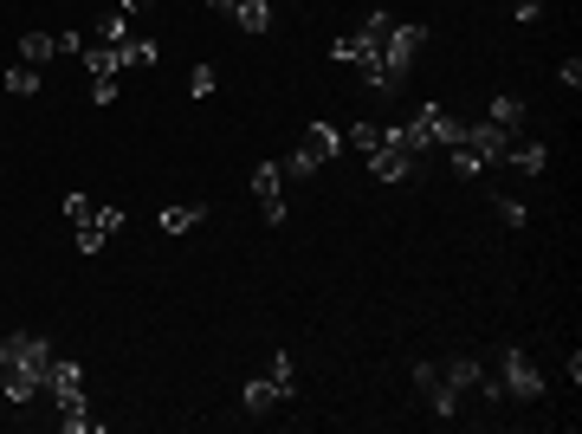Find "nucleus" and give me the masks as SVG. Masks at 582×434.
<instances>
[{
  "label": "nucleus",
  "mask_w": 582,
  "mask_h": 434,
  "mask_svg": "<svg viewBox=\"0 0 582 434\" xmlns=\"http://www.w3.org/2000/svg\"><path fill=\"white\" fill-rule=\"evenodd\" d=\"M511 7H518V20H537V13H544V0H511Z\"/></svg>",
  "instance_id": "obj_26"
},
{
  "label": "nucleus",
  "mask_w": 582,
  "mask_h": 434,
  "mask_svg": "<svg viewBox=\"0 0 582 434\" xmlns=\"http://www.w3.org/2000/svg\"><path fill=\"white\" fill-rule=\"evenodd\" d=\"M498 383H505V396H524V402L544 396V370H537L524 350H505V370H498Z\"/></svg>",
  "instance_id": "obj_4"
},
{
  "label": "nucleus",
  "mask_w": 582,
  "mask_h": 434,
  "mask_svg": "<svg viewBox=\"0 0 582 434\" xmlns=\"http://www.w3.org/2000/svg\"><path fill=\"white\" fill-rule=\"evenodd\" d=\"M46 376H52V344L39 331H7L0 337V396H7V409L33 402L39 389H46Z\"/></svg>",
  "instance_id": "obj_1"
},
{
  "label": "nucleus",
  "mask_w": 582,
  "mask_h": 434,
  "mask_svg": "<svg viewBox=\"0 0 582 434\" xmlns=\"http://www.w3.org/2000/svg\"><path fill=\"white\" fill-rule=\"evenodd\" d=\"M233 20H240L246 33H272V0H240V7H233Z\"/></svg>",
  "instance_id": "obj_12"
},
{
  "label": "nucleus",
  "mask_w": 582,
  "mask_h": 434,
  "mask_svg": "<svg viewBox=\"0 0 582 434\" xmlns=\"http://www.w3.org/2000/svg\"><path fill=\"white\" fill-rule=\"evenodd\" d=\"M149 7V0H123V13H143Z\"/></svg>",
  "instance_id": "obj_28"
},
{
  "label": "nucleus",
  "mask_w": 582,
  "mask_h": 434,
  "mask_svg": "<svg viewBox=\"0 0 582 434\" xmlns=\"http://www.w3.org/2000/svg\"><path fill=\"white\" fill-rule=\"evenodd\" d=\"M207 7H214V13H227V20H233V7H240V0H207Z\"/></svg>",
  "instance_id": "obj_27"
},
{
  "label": "nucleus",
  "mask_w": 582,
  "mask_h": 434,
  "mask_svg": "<svg viewBox=\"0 0 582 434\" xmlns=\"http://www.w3.org/2000/svg\"><path fill=\"white\" fill-rule=\"evenodd\" d=\"M492 208H498V221H505V227H524V214H531V208H524V201H505V195H498Z\"/></svg>",
  "instance_id": "obj_24"
},
{
  "label": "nucleus",
  "mask_w": 582,
  "mask_h": 434,
  "mask_svg": "<svg viewBox=\"0 0 582 434\" xmlns=\"http://www.w3.org/2000/svg\"><path fill=\"white\" fill-rule=\"evenodd\" d=\"M337 130H330V124H311V130H304V143H298V156H291L285 162V175H311L317 169V162H330V156H337Z\"/></svg>",
  "instance_id": "obj_3"
},
{
  "label": "nucleus",
  "mask_w": 582,
  "mask_h": 434,
  "mask_svg": "<svg viewBox=\"0 0 582 434\" xmlns=\"http://www.w3.org/2000/svg\"><path fill=\"white\" fill-rule=\"evenodd\" d=\"M207 221V208H194V201H188V208H162V234H188V227H201Z\"/></svg>",
  "instance_id": "obj_16"
},
{
  "label": "nucleus",
  "mask_w": 582,
  "mask_h": 434,
  "mask_svg": "<svg viewBox=\"0 0 582 434\" xmlns=\"http://www.w3.org/2000/svg\"><path fill=\"white\" fill-rule=\"evenodd\" d=\"M266 376H272V383H279V389H298V370H291V357H285V350H279V357L266 363Z\"/></svg>",
  "instance_id": "obj_21"
},
{
  "label": "nucleus",
  "mask_w": 582,
  "mask_h": 434,
  "mask_svg": "<svg viewBox=\"0 0 582 434\" xmlns=\"http://www.w3.org/2000/svg\"><path fill=\"white\" fill-rule=\"evenodd\" d=\"M414 389L427 396V409H434V422H453V409H460V389L440 376V363H414Z\"/></svg>",
  "instance_id": "obj_2"
},
{
  "label": "nucleus",
  "mask_w": 582,
  "mask_h": 434,
  "mask_svg": "<svg viewBox=\"0 0 582 434\" xmlns=\"http://www.w3.org/2000/svg\"><path fill=\"white\" fill-rule=\"evenodd\" d=\"M85 72H91V78H117V72H130V65H123V39H117V46H110V39H97V46L85 52Z\"/></svg>",
  "instance_id": "obj_10"
},
{
  "label": "nucleus",
  "mask_w": 582,
  "mask_h": 434,
  "mask_svg": "<svg viewBox=\"0 0 582 434\" xmlns=\"http://www.w3.org/2000/svg\"><path fill=\"white\" fill-rule=\"evenodd\" d=\"M466 149H473V156H479V169H485V162H498V156H505V149L511 143H518V130H498L492 124V117H485V124L479 130H466V137H460Z\"/></svg>",
  "instance_id": "obj_6"
},
{
  "label": "nucleus",
  "mask_w": 582,
  "mask_h": 434,
  "mask_svg": "<svg viewBox=\"0 0 582 434\" xmlns=\"http://www.w3.org/2000/svg\"><path fill=\"white\" fill-rule=\"evenodd\" d=\"M214 85H220L214 65H194V72H188V91H194V98H214Z\"/></svg>",
  "instance_id": "obj_22"
},
{
  "label": "nucleus",
  "mask_w": 582,
  "mask_h": 434,
  "mask_svg": "<svg viewBox=\"0 0 582 434\" xmlns=\"http://www.w3.org/2000/svg\"><path fill=\"white\" fill-rule=\"evenodd\" d=\"M440 376H447V383H453V389H460V396H466V389H479L485 363H473V357H453V363H447V370H440Z\"/></svg>",
  "instance_id": "obj_14"
},
{
  "label": "nucleus",
  "mask_w": 582,
  "mask_h": 434,
  "mask_svg": "<svg viewBox=\"0 0 582 434\" xmlns=\"http://www.w3.org/2000/svg\"><path fill=\"white\" fill-rule=\"evenodd\" d=\"M505 162H518L524 175H544V169H550V149H544V143H511Z\"/></svg>",
  "instance_id": "obj_11"
},
{
  "label": "nucleus",
  "mask_w": 582,
  "mask_h": 434,
  "mask_svg": "<svg viewBox=\"0 0 582 434\" xmlns=\"http://www.w3.org/2000/svg\"><path fill=\"white\" fill-rule=\"evenodd\" d=\"M350 143L363 149V156H369V149H382V124H350Z\"/></svg>",
  "instance_id": "obj_23"
},
{
  "label": "nucleus",
  "mask_w": 582,
  "mask_h": 434,
  "mask_svg": "<svg viewBox=\"0 0 582 434\" xmlns=\"http://www.w3.org/2000/svg\"><path fill=\"white\" fill-rule=\"evenodd\" d=\"M253 201H259V214L279 227V221H285V169L259 162V169H253Z\"/></svg>",
  "instance_id": "obj_5"
},
{
  "label": "nucleus",
  "mask_w": 582,
  "mask_h": 434,
  "mask_svg": "<svg viewBox=\"0 0 582 434\" xmlns=\"http://www.w3.org/2000/svg\"><path fill=\"white\" fill-rule=\"evenodd\" d=\"M123 65H156V39H123Z\"/></svg>",
  "instance_id": "obj_18"
},
{
  "label": "nucleus",
  "mask_w": 582,
  "mask_h": 434,
  "mask_svg": "<svg viewBox=\"0 0 582 434\" xmlns=\"http://www.w3.org/2000/svg\"><path fill=\"white\" fill-rule=\"evenodd\" d=\"M0 85H7V91H13V98H33V91H39V65H26V59H13V65H7V78H0Z\"/></svg>",
  "instance_id": "obj_13"
},
{
  "label": "nucleus",
  "mask_w": 582,
  "mask_h": 434,
  "mask_svg": "<svg viewBox=\"0 0 582 434\" xmlns=\"http://www.w3.org/2000/svg\"><path fill=\"white\" fill-rule=\"evenodd\" d=\"M240 402H246V415H266V409H279V402H291V389H279L272 376H253V383L240 389Z\"/></svg>",
  "instance_id": "obj_9"
},
{
  "label": "nucleus",
  "mask_w": 582,
  "mask_h": 434,
  "mask_svg": "<svg viewBox=\"0 0 582 434\" xmlns=\"http://www.w3.org/2000/svg\"><path fill=\"white\" fill-rule=\"evenodd\" d=\"M408 169H414V149H401L388 137H382V149H369V175H376V182H401Z\"/></svg>",
  "instance_id": "obj_8"
},
{
  "label": "nucleus",
  "mask_w": 582,
  "mask_h": 434,
  "mask_svg": "<svg viewBox=\"0 0 582 434\" xmlns=\"http://www.w3.org/2000/svg\"><path fill=\"white\" fill-rule=\"evenodd\" d=\"M492 124H498V130H518V124H524V104H518V98H492Z\"/></svg>",
  "instance_id": "obj_17"
},
{
  "label": "nucleus",
  "mask_w": 582,
  "mask_h": 434,
  "mask_svg": "<svg viewBox=\"0 0 582 434\" xmlns=\"http://www.w3.org/2000/svg\"><path fill=\"white\" fill-rule=\"evenodd\" d=\"M117 227H123V208H91L85 221H78V253H97Z\"/></svg>",
  "instance_id": "obj_7"
},
{
  "label": "nucleus",
  "mask_w": 582,
  "mask_h": 434,
  "mask_svg": "<svg viewBox=\"0 0 582 434\" xmlns=\"http://www.w3.org/2000/svg\"><path fill=\"white\" fill-rule=\"evenodd\" d=\"M330 59H337V65H356V59H363V33H343L337 46H330Z\"/></svg>",
  "instance_id": "obj_20"
},
{
  "label": "nucleus",
  "mask_w": 582,
  "mask_h": 434,
  "mask_svg": "<svg viewBox=\"0 0 582 434\" xmlns=\"http://www.w3.org/2000/svg\"><path fill=\"white\" fill-rule=\"evenodd\" d=\"M52 52H59V39H52V33H26L20 39V59L26 65H52Z\"/></svg>",
  "instance_id": "obj_15"
},
{
  "label": "nucleus",
  "mask_w": 582,
  "mask_h": 434,
  "mask_svg": "<svg viewBox=\"0 0 582 434\" xmlns=\"http://www.w3.org/2000/svg\"><path fill=\"white\" fill-rule=\"evenodd\" d=\"M91 104H117V78H91Z\"/></svg>",
  "instance_id": "obj_25"
},
{
  "label": "nucleus",
  "mask_w": 582,
  "mask_h": 434,
  "mask_svg": "<svg viewBox=\"0 0 582 434\" xmlns=\"http://www.w3.org/2000/svg\"><path fill=\"white\" fill-rule=\"evenodd\" d=\"M97 39H110V46H117V39H130V20H123V7L97 20Z\"/></svg>",
  "instance_id": "obj_19"
}]
</instances>
